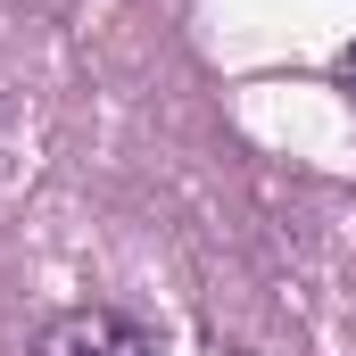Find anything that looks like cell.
<instances>
[{
    "label": "cell",
    "instance_id": "obj_2",
    "mask_svg": "<svg viewBox=\"0 0 356 356\" xmlns=\"http://www.w3.org/2000/svg\"><path fill=\"white\" fill-rule=\"evenodd\" d=\"M340 83H356V42H348V50H340Z\"/></svg>",
    "mask_w": 356,
    "mask_h": 356
},
{
    "label": "cell",
    "instance_id": "obj_1",
    "mask_svg": "<svg viewBox=\"0 0 356 356\" xmlns=\"http://www.w3.org/2000/svg\"><path fill=\"white\" fill-rule=\"evenodd\" d=\"M33 356H158V340H149V323H133L116 307H67L42 323Z\"/></svg>",
    "mask_w": 356,
    "mask_h": 356
}]
</instances>
